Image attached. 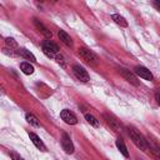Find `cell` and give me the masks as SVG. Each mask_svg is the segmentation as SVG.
<instances>
[{"mask_svg": "<svg viewBox=\"0 0 160 160\" xmlns=\"http://www.w3.org/2000/svg\"><path fill=\"white\" fill-rule=\"evenodd\" d=\"M152 5H154V6H155V8H156L159 11H160V0H156V1H154V2H152Z\"/></svg>", "mask_w": 160, "mask_h": 160, "instance_id": "obj_24", "label": "cell"}, {"mask_svg": "<svg viewBox=\"0 0 160 160\" xmlns=\"http://www.w3.org/2000/svg\"><path fill=\"white\" fill-rule=\"evenodd\" d=\"M134 71H135V74H136L138 76H140V78L144 79V80L151 81V80L154 79V76H152V74L150 72V70L146 69L145 66H135Z\"/></svg>", "mask_w": 160, "mask_h": 160, "instance_id": "obj_9", "label": "cell"}, {"mask_svg": "<svg viewBox=\"0 0 160 160\" xmlns=\"http://www.w3.org/2000/svg\"><path fill=\"white\" fill-rule=\"evenodd\" d=\"M20 70H21L24 74H26V75H31V74L34 72V66H32L30 62L24 61V62L20 64Z\"/></svg>", "mask_w": 160, "mask_h": 160, "instance_id": "obj_16", "label": "cell"}, {"mask_svg": "<svg viewBox=\"0 0 160 160\" xmlns=\"http://www.w3.org/2000/svg\"><path fill=\"white\" fill-rule=\"evenodd\" d=\"M19 55H20V56H22V58H25L26 60L32 61V62H35V61H36V58L34 56V54H32L30 50H26V49H20V50H19Z\"/></svg>", "mask_w": 160, "mask_h": 160, "instance_id": "obj_15", "label": "cell"}, {"mask_svg": "<svg viewBox=\"0 0 160 160\" xmlns=\"http://www.w3.org/2000/svg\"><path fill=\"white\" fill-rule=\"evenodd\" d=\"M155 100H156L158 104L160 105V89H158V90L155 91Z\"/></svg>", "mask_w": 160, "mask_h": 160, "instance_id": "obj_23", "label": "cell"}, {"mask_svg": "<svg viewBox=\"0 0 160 160\" xmlns=\"http://www.w3.org/2000/svg\"><path fill=\"white\" fill-rule=\"evenodd\" d=\"M10 158H11V160H24L20 155H18V154L14 152V151H10Z\"/></svg>", "mask_w": 160, "mask_h": 160, "instance_id": "obj_22", "label": "cell"}, {"mask_svg": "<svg viewBox=\"0 0 160 160\" xmlns=\"http://www.w3.org/2000/svg\"><path fill=\"white\" fill-rule=\"evenodd\" d=\"M5 44H6L10 49H12V48H16V46H18V42H16L12 38H6V39H5Z\"/></svg>", "mask_w": 160, "mask_h": 160, "instance_id": "obj_20", "label": "cell"}, {"mask_svg": "<svg viewBox=\"0 0 160 160\" xmlns=\"http://www.w3.org/2000/svg\"><path fill=\"white\" fill-rule=\"evenodd\" d=\"M41 49H42V52H44L46 56H49V58H52L55 54L59 52V46H58L55 42H52L51 40H45V41H42Z\"/></svg>", "mask_w": 160, "mask_h": 160, "instance_id": "obj_3", "label": "cell"}, {"mask_svg": "<svg viewBox=\"0 0 160 160\" xmlns=\"http://www.w3.org/2000/svg\"><path fill=\"white\" fill-rule=\"evenodd\" d=\"M25 118H26V121H28L30 125H32V126H40V122H39L38 118H36L34 114H31V112H28Z\"/></svg>", "mask_w": 160, "mask_h": 160, "instance_id": "obj_18", "label": "cell"}, {"mask_svg": "<svg viewBox=\"0 0 160 160\" xmlns=\"http://www.w3.org/2000/svg\"><path fill=\"white\" fill-rule=\"evenodd\" d=\"M60 116H61V119H62L66 124H69V125H75V124L78 122V119H76L75 114H74L72 111L68 110V109H64V110L60 112Z\"/></svg>", "mask_w": 160, "mask_h": 160, "instance_id": "obj_8", "label": "cell"}, {"mask_svg": "<svg viewBox=\"0 0 160 160\" xmlns=\"http://www.w3.org/2000/svg\"><path fill=\"white\" fill-rule=\"evenodd\" d=\"M120 74H121V76H122L128 82H130L131 85H134V86H139V85H140V82H139V80H138V78H136V75H135L134 72H131L130 70L120 69Z\"/></svg>", "mask_w": 160, "mask_h": 160, "instance_id": "obj_6", "label": "cell"}, {"mask_svg": "<svg viewBox=\"0 0 160 160\" xmlns=\"http://www.w3.org/2000/svg\"><path fill=\"white\" fill-rule=\"evenodd\" d=\"M29 138H30V140L32 141V144H34L39 150H41V151H46V146H45V144L42 142V140H41L35 132L29 131Z\"/></svg>", "mask_w": 160, "mask_h": 160, "instance_id": "obj_10", "label": "cell"}, {"mask_svg": "<svg viewBox=\"0 0 160 160\" xmlns=\"http://www.w3.org/2000/svg\"><path fill=\"white\" fill-rule=\"evenodd\" d=\"M34 24H35L36 29H38V30H39V31H40L45 38H48V39H50V38H51V35H52V34H51V31H50V30H48V28H46L41 21H39L38 19H34Z\"/></svg>", "mask_w": 160, "mask_h": 160, "instance_id": "obj_11", "label": "cell"}, {"mask_svg": "<svg viewBox=\"0 0 160 160\" xmlns=\"http://www.w3.org/2000/svg\"><path fill=\"white\" fill-rule=\"evenodd\" d=\"M102 118H104L105 122H106L114 131H116V132L121 131V125H120V122H119L112 115H110V114H108V112H104V114H102Z\"/></svg>", "mask_w": 160, "mask_h": 160, "instance_id": "obj_5", "label": "cell"}, {"mask_svg": "<svg viewBox=\"0 0 160 160\" xmlns=\"http://www.w3.org/2000/svg\"><path fill=\"white\" fill-rule=\"evenodd\" d=\"M72 74L75 75V78L78 80L82 81V82H88L90 80V76H89L88 71L82 66H80V65H74L72 66Z\"/></svg>", "mask_w": 160, "mask_h": 160, "instance_id": "obj_4", "label": "cell"}, {"mask_svg": "<svg viewBox=\"0 0 160 160\" xmlns=\"http://www.w3.org/2000/svg\"><path fill=\"white\" fill-rule=\"evenodd\" d=\"M58 35H59V39H60L65 45H68V46H72V44H74V42H72V39L70 38V35H69L68 32H65L64 30H60Z\"/></svg>", "mask_w": 160, "mask_h": 160, "instance_id": "obj_13", "label": "cell"}, {"mask_svg": "<svg viewBox=\"0 0 160 160\" xmlns=\"http://www.w3.org/2000/svg\"><path fill=\"white\" fill-rule=\"evenodd\" d=\"M61 146H62V149L66 154H72L74 152V144H72L69 134H66V132H64L62 136H61Z\"/></svg>", "mask_w": 160, "mask_h": 160, "instance_id": "obj_7", "label": "cell"}, {"mask_svg": "<svg viewBox=\"0 0 160 160\" xmlns=\"http://www.w3.org/2000/svg\"><path fill=\"white\" fill-rule=\"evenodd\" d=\"M55 59H56L58 64H60L61 66H65V65H66V61H65V59H64V56H62L61 54H56Z\"/></svg>", "mask_w": 160, "mask_h": 160, "instance_id": "obj_21", "label": "cell"}, {"mask_svg": "<svg viewBox=\"0 0 160 160\" xmlns=\"http://www.w3.org/2000/svg\"><path fill=\"white\" fill-rule=\"evenodd\" d=\"M78 52L82 58V60L85 62H88L89 65H96L98 64V56L90 49H88V48H80Z\"/></svg>", "mask_w": 160, "mask_h": 160, "instance_id": "obj_2", "label": "cell"}, {"mask_svg": "<svg viewBox=\"0 0 160 160\" xmlns=\"http://www.w3.org/2000/svg\"><path fill=\"white\" fill-rule=\"evenodd\" d=\"M111 19H112L118 25H120V26H122V28H126V26H128V21L125 20V18L121 16V15H119V14H112V15H111Z\"/></svg>", "mask_w": 160, "mask_h": 160, "instance_id": "obj_17", "label": "cell"}, {"mask_svg": "<svg viewBox=\"0 0 160 160\" xmlns=\"http://www.w3.org/2000/svg\"><path fill=\"white\" fill-rule=\"evenodd\" d=\"M129 130V135H130V139L132 140V142L140 149V150H142V151H145V152H148L149 154V148H148V140L136 130V129H134V128H129L128 129Z\"/></svg>", "mask_w": 160, "mask_h": 160, "instance_id": "obj_1", "label": "cell"}, {"mask_svg": "<svg viewBox=\"0 0 160 160\" xmlns=\"http://www.w3.org/2000/svg\"><path fill=\"white\" fill-rule=\"evenodd\" d=\"M116 148H118V150L125 156V158H128L129 156V151H128V148H126V145H125V142H124V140L122 139H116Z\"/></svg>", "mask_w": 160, "mask_h": 160, "instance_id": "obj_14", "label": "cell"}, {"mask_svg": "<svg viewBox=\"0 0 160 160\" xmlns=\"http://www.w3.org/2000/svg\"><path fill=\"white\" fill-rule=\"evenodd\" d=\"M85 119H86V121H88L90 125H92V126H95V128H99V126H100L99 120H96V118L92 116L91 114H85Z\"/></svg>", "mask_w": 160, "mask_h": 160, "instance_id": "obj_19", "label": "cell"}, {"mask_svg": "<svg viewBox=\"0 0 160 160\" xmlns=\"http://www.w3.org/2000/svg\"><path fill=\"white\" fill-rule=\"evenodd\" d=\"M148 148H149V154H151L154 158L160 160V148L151 140H148Z\"/></svg>", "mask_w": 160, "mask_h": 160, "instance_id": "obj_12", "label": "cell"}]
</instances>
